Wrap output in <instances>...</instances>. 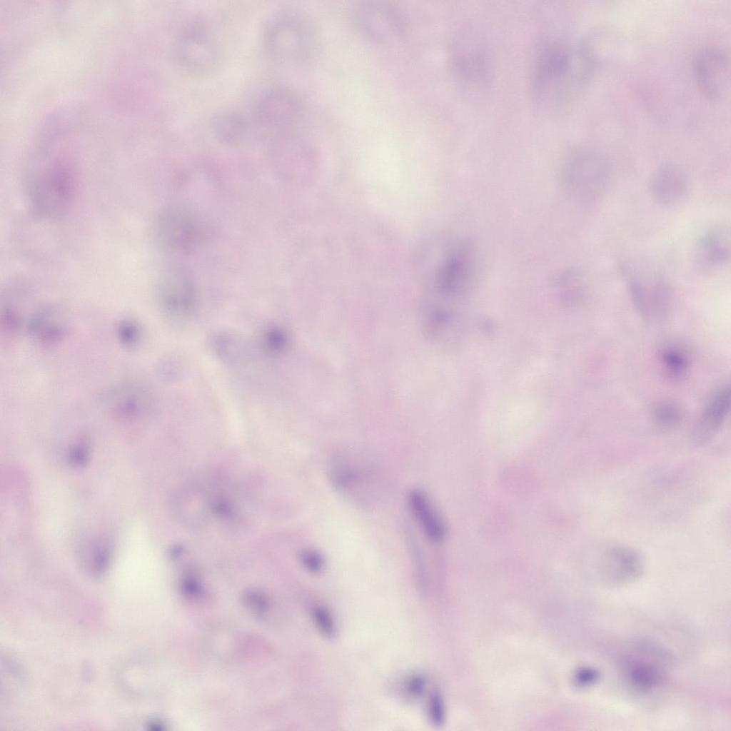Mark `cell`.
Here are the masks:
<instances>
[{
  "instance_id": "1",
  "label": "cell",
  "mask_w": 731,
  "mask_h": 731,
  "mask_svg": "<svg viewBox=\"0 0 731 731\" xmlns=\"http://www.w3.org/2000/svg\"><path fill=\"white\" fill-rule=\"evenodd\" d=\"M596 69L582 41L557 44L540 56L534 77L535 96L543 106L553 108L587 86Z\"/></svg>"
},
{
  "instance_id": "2",
  "label": "cell",
  "mask_w": 731,
  "mask_h": 731,
  "mask_svg": "<svg viewBox=\"0 0 731 731\" xmlns=\"http://www.w3.org/2000/svg\"><path fill=\"white\" fill-rule=\"evenodd\" d=\"M25 189L33 213L41 218H54L70 206L75 190L71 169L53 161L32 169L25 178Z\"/></svg>"
},
{
  "instance_id": "3",
  "label": "cell",
  "mask_w": 731,
  "mask_h": 731,
  "mask_svg": "<svg viewBox=\"0 0 731 731\" xmlns=\"http://www.w3.org/2000/svg\"><path fill=\"white\" fill-rule=\"evenodd\" d=\"M266 50L276 59L295 63L310 57L317 45L313 24L306 16L283 11L273 16L264 30Z\"/></svg>"
},
{
  "instance_id": "4",
  "label": "cell",
  "mask_w": 731,
  "mask_h": 731,
  "mask_svg": "<svg viewBox=\"0 0 731 731\" xmlns=\"http://www.w3.org/2000/svg\"><path fill=\"white\" fill-rule=\"evenodd\" d=\"M609 161L599 151L584 149L571 154L563 165L562 185L575 201L590 204L598 201L611 181Z\"/></svg>"
},
{
  "instance_id": "5",
  "label": "cell",
  "mask_w": 731,
  "mask_h": 731,
  "mask_svg": "<svg viewBox=\"0 0 731 731\" xmlns=\"http://www.w3.org/2000/svg\"><path fill=\"white\" fill-rule=\"evenodd\" d=\"M158 298L166 319L175 326L188 323L195 316L198 295L191 274L181 267H171L160 278Z\"/></svg>"
},
{
  "instance_id": "6",
  "label": "cell",
  "mask_w": 731,
  "mask_h": 731,
  "mask_svg": "<svg viewBox=\"0 0 731 731\" xmlns=\"http://www.w3.org/2000/svg\"><path fill=\"white\" fill-rule=\"evenodd\" d=\"M303 106L291 90L277 87L266 91L256 106V120L261 128L275 140L288 138L302 119Z\"/></svg>"
},
{
  "instance_id": "7",
  "label": "cell",
  "mask_w": 731,
  "mask_h": 731,
  "mask_svg": "<svg viewBox=\"0 0 731 731\" xmlns=\"http://www.w3.org/2000/svg\"><path fill=\"white\" fill-rule=\"evenodd\" d=\"M353 21L358 31L375 42L388 43L403 32L405 20L401 11L391 3L366 1L354 8Z\"/></svg>"
},
{
  "instance_id": "8",
  "label": "cell",
  "mask_w": 731,
  "mask_h": 731,
  "mask_svg": "<svg viewBox=\"0 0 731 731\" xmlns=\"http://www.w3.org/2000/svg\"><path fill=\"white\" fill-rule=\"evenodd\" d=\"M595 569L597 578L612 586H622L639 579L644 573L642 553L631 546L615 544L598 550Z\"/></svg>"
},
{
  "instance_id": "9",
  "label": "cell",
  "mask_w": 731,
  "mask_h": 731,
  "mask_svg": "<svg viewBox=\"0 0 731 731\" xmlns=\"http://www.w3.org/2000/svg\"><path fill=\"white\" fill-rule=\"evenodd\" d=\"M366 459L352 454H340L329 464V478L333 486L341 494L356 502L368 500L373 486L375 470Z\"/></svg>"
},
{
  "instance_id": "10",
  "label": "cell",
  "mask_w": 731,
  "mask_h": 731,
  "mask_svg": "<svg viewBox=\"0 0 731 731\" xmlns=\"http://www.w3.org/2000/svg\"><path fill=\"white\" fill-rule=\"evenodd\" d=\"M692 68L698 89L707 97L719 99L727 91L730 65L728 56L722 49L702 47L693 56Z\"/></svg>"
},
{
  "instance_id": "11",
  "label": "cell",
  "mask_w": 731,
  "mask_h": 731,
  "mask_svg": "<svg viewBox=\"0 0 731 731\" xmlns=\"http://www.w3.org/2000/svg\"><path fill=\"white\" fill-rule=\"evenodd\" d=\"M175 53L178 62L194 72L213 68L218 58L216 41L211 34L201 26L188 27L178 35Z\"/></svg>"
},
{
  "instance_id": "12",
  "label": "cell",
  "mask_w": 731,
  "mask_h": 731,
  "mask_svg": "<svg viewBox=\"0 0 731 731\" xmlns=\"http://www.w3.org/2000/svg\"><path fill=\"white\" fill-rule=\"evenodd\" d=\"M156 236L164 248L170 251H185L198 241L201 228L197 218L181 208L166 210L156 223Z\"/></svg>"
},
{
  "instance_id": "13",
  "label": "cell",
  "mask_w": 731,
  "mask_h": 731,
  "mask_svg": "<svg viewBox=\"0 0 731 731\" xmlns=\"http://www.w3.org/2000/svg\"><path fill=\"white\" fill-rule=\"evenodd\" d=\"M627 286L632 303L645 321L666 313L671 301V290L667 282L658 276H644L627 273Z\"/></svg>"
},
{
  "instance_id": "14",
  "label": "cell",
  "mask_w": 731,
  "mask_h": 731,
  "mask_svg": "<svg viewBox=\"0 0 731 731\" xmlns=\"http://www.w3.org/2000/svg\"><path fill=\"white\" fill-rule=\"evenodd\" d=\"M690 179L685 170L674 163H665L652 173L649 190L654 201L665 208L682 206L690 193Z\"/></svg>"
},
{
  "instance_id": "15",
  "label": "cell",
  "mask_w": 731,
  "mask_h": 731,
  "mask_svg": "<svg viewBox=\"0 0 731 731\" xmlns=\"http://www.w3.org/2000/svg\"><path fill=\"white\" fill-rule=\"evenodd\" d=\"M730 231L725 226H715L703 232L692 249L695 267L704 273L719 272L729 264L731 253Z\"/></svg>"
},
{
  "instance_id": "16",
  "label": "cell",
  "mask_w": 731,
  "mask_h": 731,
  "mask_svg": "<svg viewBox=\"0 0 731 731\" xmlns=\"http://www.w3.org/2000/svg\"><path fill=\"white\" fill-rule=\"evenodd\" d=\"M474 257L468 244L460 243L446 254L438 273V287L445 294H455L472 281Z\"/></svg>"
},
{
  "instance_id": "17",
  "label": "cell",
  "mask_w": 731,
  "mask_h": 731,
  "mask_svg": "<svg viewBox=\"0 0 731 731\" xmlns=\"http://www.w3.org/2000/svg\"><path fill=\"white\" fill-rule=\"evenodd\" d=\"M649 648L627 657L622 663V674L629 687L634 691L647 694L657 690L665 679V668L650 654Z\"/></svg>"
},
{
  "instance_id": "18",
  "label": "cell",
  "mask_w": 731,
  "mask_h": 731,
  "mask_svg": "<svg viewBox=\"0 0 731 731\" xmlns=\"http://www.w3.org/2000/svg\"><path fill=\"white\" fill-rule=\"evenodd\" d=\"M730 390L723 387L708 400L692 427L690 439L696 445L710 441L723 425L730 409Z\"/></svg>"
},
{
  "instance_id": "19",
  "label": "cell",
  "mask_w": 731,
  "mask_h": 731,
  "mask_svg": "<svg viewBox=\"0 0 731 731\" xmlns=\"http://www.w3.org/2000/svg\"><path fill=\"white\" fill-rule=\"evenodd\" d=\"M408 503L425 538L433 543H441L447 534L446 526L428 495L421 489H412Z\"/></svg>"
},
{
  "instance_id": "20",
  "label": "cell",
  "mask_w": 731,
  "mask_h": 731,
  "mask_svg": "<svg viewBox=\"0 0 731 731\" xmlns=\"http://www.w3.org/2000/svg\"><path fill=\"white\" fill-rule=\"evenodd\" d=\"M106 402L113 414L126 420L141 417L147 414L152 407L149 393L133 385L115 388L107 395Z\"/></svg>"
},
{
  "instance_id": "21",
  "label": "cell",
  "mask_w": 731,
  "mask_h": 731,
  "mask_svg": "<svg viewBox=\"0 0 731 731\" xmlns=\"http://www.w3.org/2000/svg\"><path fill=\"white\" fill-rule=\"evenodd\" d=\"M67 328L66 317L58 307L45 306L37 310L31 317L28 331L39 343L51 346L64 336Z\"/></svg>"
},
{
  "instance_id": "22",
  "label": "cell",
  "mask_w": 731,
  "mask_h": 731,
  "mask_svg": "<svg viewBox=\"0 0 731 731\" xmlns=\"http://www.w3.org/2000/svg\"><path fill=\"white\" fill-rule=\"evenodd\" d=\"M214 136L221 142L233 144L240 141L246 135L248 125L241 114L234 111H221L211 121Z\"/></svg>"
},
{
  "instance_id": "23",
  "label": "cell",
  "mask_w": 731,
  "mask_h": 731,
  "mask_svg": "<svg viewBox=\"0 0 731 731\" xmlns=\"http://www.w3.org/2000/svg\"><path fill=\"white\" fill-rule=\"evenodd\" d=\"M211 348L221 360L229 363H238L248 356V347L245 342L236 335L229 332L219 331L210 338Z\"/></svg>"
},
{
  "instance_id": "24",
  "label": "cell",
  "mask_w": 731,
  "mask_h": 731,
  "mask_svg": "<svg viewBox=\"0 0 731 731\" xmlns=\"http://www.w3.org/2000/svg\"><path fill=\"white\" fill-rule=\"evenodd\" d=\"M83 563L94 576L104 574L111 562L112 548L104 538L95 539L88 542L82 548Z\"/></svg>"
},
{
  "instance_id": "25",
  "label": "cell",
  "mask_w": 731,
  "mask_h": 731,
  "mask_svg": "<svg viewBox=\"0 0 731 731\" xmlns=\"http://www.w3.org/2000/svg\"><path fill=\"white\" fill-rule=\"evenodd\" d=\"M660 361L664 375L670 380H678L688 370L690 361L687 356L680 349L669 346L660 353Z\"/></svg>"
},
{
  "instance_id": "26",
  "label": "cell",
  "mask_w": 731,
  "mask_h": 731,
  "mask_svg": "<svg viewBox=\"0 0 731 731\" xmlns=\"http://www.w3.org/2000/svg\"><path fill=\"white\" fill-rule=\"evenodd\" d=\"M116 333L119 342L125 347L136 348L141 342L143 331L141 325L135 319L123 318L119 321Z\"/></svg>"
},
{
  "instance_id": "27",
  "label": "cell",
  "mask_w": 731,
  "mask_h": 731,
  "mask_svg": "<svg viewBox=\"0 0 731 731\" xmlns=\"http://www.w3.org/2000/svg\"><path fill=\"white\" fill-rule=\"evenodd\" d=\"M652 418L655 423L663 428H669L677 425L680 418V413L674 403L669 401L657 403L652 409Z\"/></svg>"
},
{
  "instance_id": "28",
  "label": "cell",
  "mask_w": 731,
  "mask_h": 731,
  "mask_svg": "<svg viewBox=\"0 0 731 731\" xmlns=\"http://www.w3.org/2000/svg\"><path fill=\"white\" fill-rule=\"evenodd\" d=\"M311 614L319 632L327 639H333L337 634V627L330 610L323 605H318L313 608Z\"/></svg>"
},
{
  "instance_id": "29",
  "label": "cell",
  "mask_w": 731,
  "mask_h": 731,
  "mask_svg": "<svg viewBox=\"0 0 731 731\" xmlns=\"http://www.w3.org/2000/svg\"><path fill=\"white\" fill-rule=\"evenodd\" d=\"M261 342L263 348L267 353L276 356L286 348L287 336L282 329L272 327L263 333Z\"/></svg>"
},
{
  "instance_id": "30",
  "label": "cell",
  "mask_w": 731,
  "mask_h": 731,
  "mask_svg": "<svg viewBox=\"0 0 731 731\" xmlns=\"http://www.w3.org/2000/svg\"><path fill=\"white\" fill-rule=\"evenodd\" d=\"M301 561L304 568L311 573L319 574L325 568V559L318 550L307 548L301 551Z\"/></svg>"
},
{
  "instance_id": "31",
  "label": "cell",
  "mask_w": 731,
  "mask_h": 731,
  "mask_svg": "<svg viewBox=\"0 0 731 731\" xmlns=\"http://www.w3.org/2000/svg\"><path fill=\"white\" fill-rule=\"evenodd\" d=\"M428 715L435 725H441L445 720V706L442 696L438 691H433L428 702Z\"/></svg>"
},
{
  "instance_id": "32",
  "label": "cell",
  "mask_w": 731,
  "mask_h": 731,
  "mask_svg": "<svg viewBox=\"0 0 731 731\" xmlns=\"http://www.w3.org/2000/svg\"><path fill=\"white\" fill-rule=\"evenodd\" d=\"M600 679V671L593 667L583 666L579 667L574 673V684L581 688L595 685Z\"/></svg>"
},
{
  "instance_id": "33",
  "label": "cell",
  "mask_w": 731,
  "mask_h": 731,
  "mask_svg": "<svg viewBox=\"0 0 731 731\" xmlns=\"http://www.w3.org/2000/svg\"><path fill=\"white\" fill-rule=\"evenodd\" d=\"M425 686V677L420 673H413L403 682V692L408 697L417 699L423 694Z\"/></svg>"
},
{
  "instance_id": "34",
  "label": "cell",
  "mask_w": 731,
  "mask_h": 731,
  "mask_svg": "<svg viewBox=\"0 0 731 731\" xmlns=\"http://www.w3.org/2000/svg\"><path fill=\"white\" fill-rule=\"evenodd\" d=\"M89 448L83 443L74 445L69 452L68 458L71 464L82 466L89 460Z\"/></svg>"
}]
</instances>
